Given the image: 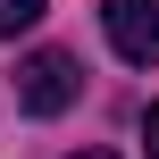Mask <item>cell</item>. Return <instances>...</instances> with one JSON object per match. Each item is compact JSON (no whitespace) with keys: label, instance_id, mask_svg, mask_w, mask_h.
<instances>
[{"label":"cell","instance_id":"6da1fadb","mask_svg":"<svg viewBox=\"0 0 159 159\" xmlns=\"http://www.w3.org/2000/svg\"><path fill=\"white\" fill-rule=\"evenodd\" d=\"M75 92H84V67L67 50H34L17 67V109L25 117H59V109H75Z\"/></svg>","mask_w":159,"mask_h":159},{"label":"cell","instance_id":"7a4b0ae2","mask_svg":"<svg viewBox=\"0 0 159 159\" xmlns=\"http://www.w3.org/2000/svg\"><path fill=\"white\" fill-rule=\"evenodd\" d=\"M101 25L126 67H159V0H101Z\"/></svg>","mask_w":159,"mask_h":159},{"label":"cell","instance_id":"3957f363","mask_svg":"<svg viewBox=\"0 0 159 159\" xmlns=\"http://www.w3.org/2000/svg\"><path fill=\"white\" fill-rule=\"evenodd\" d=\"M42 8L50 0H0V42H17L25 25H42Z\"/></svg>","mask_w":159,"mask_h":159},{"label":"cell","instance_id":"277c9868","mask_svg":"<svg viewBox=\"0 0 159 159\" xmlns=\"http://www.w3.org/2000/svg\"><path fill=\"white\" fill-rule=\"evenodd\" d=\"M143 143H151V159H159V101L143 109Z\"/></svg>","mask_w":159,"mask_h":159},{"label":"cell","instance_id":"5b68a950","mask_svg":"<svg viewBox=\"0 0 159 159\" xmlns=\"http://www.w3.org/2000/svg\"><path fill=\"white\" fill-rule=\"evenodd\" d=\"M75 159H117V151H75Z\"/></svg>","mask_w":159,"mask_h":159}]
</instances>
